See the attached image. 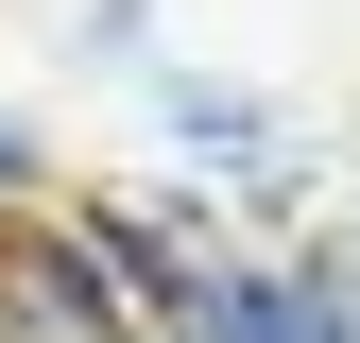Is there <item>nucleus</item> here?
Returning a JSON list of instances; mask_svg holds the SVG:
<instances>
[{
    "mask_svg": "<svg viewBox=\"0 0 360 343\" xmlns=\"http://www.w3.org/2000/svg\"><path fill=\"white\" fill-rule=\"evenodd\" d=\"M0 326L18 343H138V292H120V257L103 240H0Z\"/></svg>",
    "mask_w": 360,
    "mask_h": 343,
    "instance_id": "1",
    "label": "nucleus"
},
{
    "mask_svg": "<svg viewBox=\"0 0 360 343\" xmlns=\"http://www.w3.org/2000/svg\"><path fill=\"white\" fill-rule=\"evenodd\" d=\"M0 189H34V138H18V120H0Z\"/></svg>",
    "mask_w": 360,
    "mask_h": 343,
    "instance_id": "2",
    "label": "nucleus"
}]
</instances>
